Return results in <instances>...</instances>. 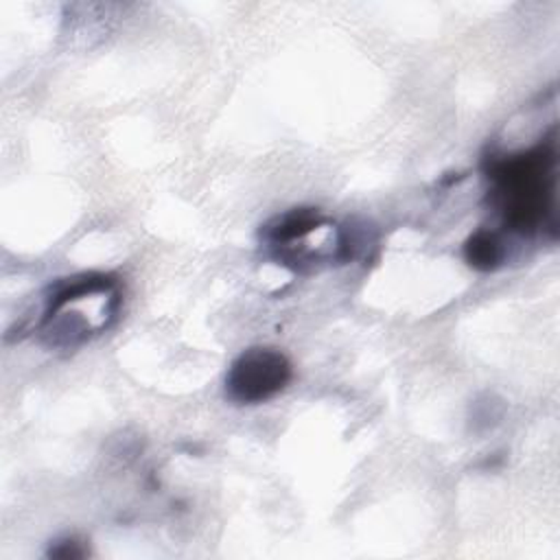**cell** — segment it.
<instances>
[{
	"instance_id": "1",
	"label": "cell",
	"mask_w": 560,
	"mask_h": 560,
	"mask_svg": "<svg viewBox=\"0 0 560 560\" xmlns=\"http://www.w3.org/2000/svg\"><path fill=\"white\" fill-rule=\"evenodd\" d=\"M490 199L510 232L532 236L553 225L556 133L529 149L486 158Z\"/></svg>"
},
{
	"instance_id": "2",
	"label": "cell",
	"mask_w": 560,
	"mask_h": 560,
	"mask_svg": "<svg viewBox=\"0 0 560 560\" xmlns=\"http://www.w3.org/2000/svg\"><path fill=\"white\" fill-rule=\"evenodd\" d=\"M120 304V282L112 273L83 271L59 278L44 291L33 332L50 350H72L107 330Z\"/></svg>"
},
{
	"instance_id": "3",
	"label": "cell",
	"mask_w": 560,
	"mask_h": 560,
	"mask_svg": "<svg viewBox=\"0 0 560 560\" xmlns=\"http://www.w3.org/2000/svg\"><path fill=\"white\" fill-rule=\"evenodd\" d=\"M260 243L269 256L293 271L330 262H348L357 254V241L317 208H291L260 228Z\"/></svg>"
},
{
	"instance_id": "4",
	"label": "cell",
	"mask_w": 560,
	"mask_h": 560,
	"mask_svg": "<svg viewBox=\"0 0 560 560\" xmlns=\"http://www.w3.org/2000/svg\"><path fill=\"white\" fill-rule=\"evenodd\" d=\"M293 378L289 357L269 346H252L232 359L223 387L234 405H260L287 389Z\"/></svg>"
},
{
	"instance_id": "5",
	"label": "cell",
	"mask_w": 560,
	"mask_h": 560,
	"mask_svg": "<svg viewBox=\"0 0 560 560\" xmlns=\"http://www.w3.org/2000/svg\"><path fill=\"white\" fill-rule=\"evenodd\" d=\"M464 258L477 271H494L508 258L503 234L490 228L475 230L464 243Z\"/></svg>"
},
{
	"instance_id": "6",
	"label": "cell",
	"mask_w": 560,
	"mask_h": 560,
	"mask_svg": "<svg viewBox=\"0 0 560 560\" xmlns=\"http://www.w3.org/2000/svg\"><path fill=\"white\" fill-rule=\"evenodd\" d=\"M88 553L83 540H79L77 536H61L50 540L46 556L50 558H83Z\"/></svg>"
}]
</instances>
